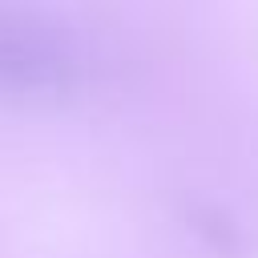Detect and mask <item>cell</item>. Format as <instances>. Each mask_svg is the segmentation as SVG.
Segmentation results:
<instances>
[{
	"mask_svg": "<svg viewBox=\"0 0 258 258\" xmlns=\"http://www.w3.org/2000/svg\"><path fill=\"white\" fill-rule=\"evenodd\" d=\"M81 85L77 44L36 12L0 8V97L60 101Z\"/></svg>",
	"mask_w": 258,
	"mask_h": 258,
	"instance_id": "6da1fadb",
	"label": "cell"
},
{
	"mask_svg": "<svg viewBox=\"0 0 258 258\" xmlns=\"http://www.w3.org/2000/svg\"><path fill=\"white\" fill-rule=\"evenodd\" d=\"M194 218H198V234L206 242H214V246H234L238 242V230L230 226V218L222 210H198Z\"/></svg>",
	"mask_w": 258,
	"mask_h": 258,
	"instance_id": "7a4b0ae2",
	"label": "cell"
}]
</instances>
